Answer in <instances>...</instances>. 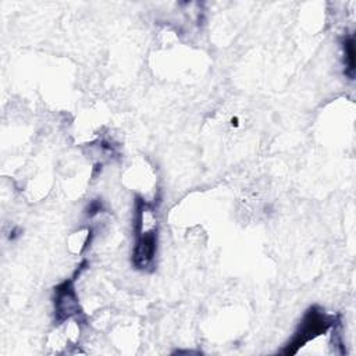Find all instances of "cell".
Here are the masks:
<instances>
[{"label": "cell", "instance_id": "cell-1", "mask_svg": "<svg viewBox=\"0 0 356 356\" xmlns=\"http://www.w3.org/2000/svg\"><path fill=\"white\" fill-rule=\"evenodd\" d=\"M341 320V314L332 316L324 312L320 306H312L305 313L293 338L281 350L282 355H295L309 341L324 335Z\"/></svg>", "mask_w": 356, "mask_h": 356}, {"label": "cell", "instance_id": "cell-2", "mask_svg": "<svg viewBox=\"0 0 356 356\" xmlns=\"http://www.w3.org/2000/svg\"><path fill=\"white\" fill-rule=\"evenodd\" d=\"M134 232L136 241L132 250V264L138 270H147L153 266L157 252V227Z\"/></svg>", "mask_w": 356, "mask_h": 356}, {"label": "cell", "instance_id": "cell-3", "mask_svg": "<svg viewBox=\"0 0 356 356\" xmlns=\"http://www.w3.org/2000/svg\"><path fill=\"white\" fill-rule=\"evenodd\" d=\"M75 278L63 281L54 288V316L57 323H63L74 316L81 314L78 296L74 288Z\"/></svg>", "mask_w": 356, "mask_h": 356}, {"label": "cell", "instance_id": "cell-4", "mask_svg": "<svg viewBox=\"0 0 356 356\" xmlns=\"http://www.w3.org/2000/svg\"><path fill=\"white\" fill-rule=\"evenodd\" d=\"M342 49H343V64H345L343 74L349 79H353V76H355V39L352 35L343 36Z\"/></svg>", "mask_w": 356, "mask_h": 356}, {"label": "cell", "instance_id": "cell-5", "mask_svg": "<svg viewBox=\"0 0 356 356\" xmlns=\"http://www.w3.org/2000/svg\"><path fill=\"white\" fill-rule=\"evenodd\" d=\"M100 210H102V203H100L99 200H93V202L89 204L86 214H88L89 217H92V216L97 214Z\"/></svg>", "mask_w": 356, "mask_h": 356}]
</instances>
